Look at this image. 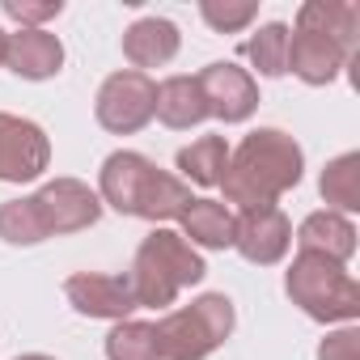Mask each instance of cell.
Wrapping results in <instances>:
<instances>
[{"mask_svg":"<svg viewBox=\"0 0 360 360\" xmlns=\"http://www.w3.org/2000/svg\"><path fill=\"white\" fill-rule=\"evenodd\" d=\"M30 208H34V221H39V233L43 242L47 238H64V233H81V229H94L98 217H102V200L98 191H89L81 178H51L43 183L34 195H26Z\"/></svg>","mask_w":360,"mask_h":360,"instance_id":"obj_6","label":"cell"},{"mask_svg":"<svg viewBox=\"0 0 360 360\" xmlns=\"http://www.w3.org/2000/svg\"><path fill=\"white\" fill-rule=\"evenodd\" d=\"M106 360H161L153 322H140V318L115 322V330L106 335Z\"/></svg>","mask_w":360,"mask_h":360,"instance_id":"obj_22","label":"cell"},{"mask_svg":"<svg viewBox=\"0 0 360 360\" xmlns=\"http://www.w3.org/2000/svg\"><path fill=\"white\" fill-rule=\"evenodd\" d=\"M18 360H56V356H43V352H26V356H18Z\"/></svg>","mask_w":360,"mask_h":360,"instance_id":"obj_28","label":"cell"},{"mask_svg":"<svg viewBox=\"0 0 360 360\" xmlns=\"http://www.w3.org/2000/svg\"><path fill=\"white\" fill-rule=\"evenodd\" d=\"M225 161H229V144H225V136H200L195 144L178 148V157H174V165L183 169V178H191L195 187H221Z\"/></svg>","mask_w":360,"mask_h":360,"instance_id":"obj_20","label":"cell"},{"mask_svg":"<svg viewBox=\"0 0 360 360\" xmlns=\"http://www.w3.org/2000/svg\"><path fill=\"white\" fill-rule=\"evenodd\" d=\"M284 292L314 322H356L360 318V284L352 280V271L314 250H297L292 267L284 271Z\"/></svg>","mask_w":360,"mask_h":360,"instance_id":"obj_4","label":"cell"},{"mask_svg":"<svg viewBox=\"0 0 360 360\" xmlns=\"http://www.w3.org/2000/svg\"><path fill=\"white\" fill-rule=\"evenodd\" d=\"M178 47H183V34H178V26L169 18H140L123 30V60L136 72L169 64L178 56Z\"/></svg>","mask_w":360,"mask_h":360,"instance_id":"obj_13","label":"cell"},{"mask_svg":"<svg viewBox=\"0 0 360 360\" xmlns=\"http://www.w3.org/2000/svg\"><path fill=\"white\" fill-rule=\"evenodd\" d=\"M318 360H360V330L343 326V330L326 335L322 347H318Z\"/></svg>","mask_w":360,"mask_h":360,"instance_id":"obj_26","label":"cell"},{"mask_svg":"<svg viewBox=\"0 0 360 360\" xmlns=\"http://www.w3.org/2000/svg\"><path fill=\"white\" fill-rule=\"evenodd\" d=\"M183 225V238H191V246H204V250H229L233 246V229H238V217L233 208L217 204V200H191L178 217Z\"/></svg>","mask_w":360,"mask_h":360,"instance_id":"obj_18","label":"cell"},{"mask_svg":"<svg viewBox=\"0 0 360 360\" xmlns=\"http://www.w3.org/2000/svg\"><path fill=\"white\" fill-rule=\"evenodd\" d=\"M5 51H9V30H0V64H5Z\"/></svg>","mask_w":360,"mask_h":360,"instance_id":"obj_27","label":"cell"},{"mask_svg":"<svg viewBox=\"0 0 360 360\" xmlns=\"http://www.w3.org/2000/svg\"><path fill=\"white\" fill-rule=\"evenodd\" d=\"M292 246V221L280 212V208H250L238 217V229H233V250L255 263V267H271L288 255Z\"/></svg>","mask_w":360,"mask_h":360,"instance_id":"obj_11","label":"cell"},{"mask_svg":"<svg viewBox=\"0 0 360 360\" xmlns=\"http://www.w3.org/2000/svg\"><path fill=\"white\" fill-rule=\"evenodd\" d=\"M0 238L9 246H39L43 233H39V221H34V208L30 200H5L0 204Z\"/></svg>","mask_w":360,"mask_h":360,"instance_id":"obj_23","label":"cell"},{"mask_svg":"<svg viewBox=\"0 0 360 360\" xmlns=\"http://www.w3.org/2000/svg\"><path fill=\"white\" fill-rule=\"evenodd\" d=\"M297 30L326 34L347 56H356V30H360V5L356 0H305L297 13Z\"/></svg>","mask_w":360,"mask_h":360,"instance_id":"obj_17","label":"cell"},{"mask_svg":"<svg viewBox=\"0 0 360 360\" xmlns=\"http://www.w3.org/2000/svg\"><path fill=\"white\" fill-rule=\"evenodd\" d=\"M153 115L174 127V131H187V127H200L208 119V102H204V89L195 77H165L157 85V102H153Z\"/></svg>","mask_w":360,"mask_h":360,"instance_id":"obj_16","label":"cell"},{"mask_svg":"<svg viewBox=\"0 0 360 360\" xmlns=\"http://www.w3.org/2000/svg\"><path fill=\"white\" fill-rule=\"evenodd\" d=\"M297 250H314V255L335 259V263L347 267V259L356 255V225L347 217L330 212V208L309 212L301 221V229H297Z\"/></svg>","mask_w":360,"mask_h":360,"instance_id":"obj_15","label":"cell"},{"mask_svg":"<svg viewBox=\"0 0 360 360\" xmlns=\"http://www.w3.org/2000/svg\"><path fill=\"white\" fill-rule=\"evenodd\" d=\"M233 301L225 292H204L183 309H169L157 330V356L161 360H204L233 335Z\"/></svg>","mask_w":360,"mask_h":360,"instance_id":"obj_5","label":"cell"},{"mask_svg":"<svg viewBox=\"0 0 360 360\" xmlns=\"http://www.w3.org/2000/svg\"><path fill=\"white\" fill-rule=\"evenodd\" d=\"M0 13L13 18L22 30H43V22L64 13V0H0Z\"/></svg>","mask_w":360,"mask_h":360,"instance_id":"obj_25","label":"cell"},{"mask_svg":"<svg viewBox=\"0 0 360 360\" xmlns=\"http://www.w3.org/2000/svg\"><path fill=\"white\" fill-rule=\"evenodd\" d=\"M288 26L284 22H267L246 39V60L259 68V77H284L288 72Z\"/></svg>","mask_w":360,"mask_h":360,"instance_id":"obj_21","label":"cell"},{"mask_svg":"<svg viewBox=\"0 0 360 360\" xmlns=\"http://www.w3.org/2000/svg\"><path fill=\"white\" fill-rule=\"evenodd\" d=\"M347 51L339 43H330L326 34L314 30H292L288 34V72L301 77L305 85H330L343 68H347Z\"/></svg>","mask_w":360,"mask_h":360,"instance_id":"obj_12","label":"cell"},{"mask_svg":"<svg viewBox=\"0 0 360 360\" xmlns=\"http://www.w3.org/2000/svg\"><path fill=\"white\" fill-rule=\"evenodd\" d=\"M51 165V140L34 119L0 110V183H34Z\"/></svg>","mask_w":360,"mask_h":360,"instance_id":"obj_8","label":"cell"},{"mask_svg":"<svg viewBox=\"0 0 360 360\" xmlns=\"http://www.w3.org/2000/svg\"><path fill=\"white\" fill-rule=\"evenodd\" d=\"M200 89L208 102V115H217L221 123H246L259 110V85L246 68H238L233 60H217L208 68H200Z\"/></svg>","mask_w":360,"mask_h":360,"instance_id":"obj_9","label":"cell"},{"mask_svg":"<svg viewBox=\"0 0 360 360\" xmlns=\"http://www.w3.org/2000/svg\"><path fill=\"white\" fill-rule=\"evenodd\" d=\"M318 191L330 204V212H339V217L360 212V153H339L335 161H326Z\"/></svg>","mask_w":360,"mask_h":360,"instance_id":"obj_19","label":"cell"},{"mask_svg":"<svg viewBox=\"0 0 360 360\" xmlns=\"http://www.w3.org/2000/svg\"><path fill=\"white\" fill-rule=\"evenodd\" d=\"M153 102H157V81L148 72H136V68H123V72H110L94 98V115L106 131L115 136H136L140 127H148L153 119Z\"/></svg>","mask_w":360,"mask_h":360,"instance_id":"obj_7","label":"cell"},{"mask_svg":"<svg viewBox=\"0 0 360 360\" xmlns=\"http://www.w3.org/2000/svg\"><path fill=\"white\" fill-rule=\"evenodd\" d=\"M305 174V153L301 144L280 131V127H259L250 131L238 148H229L221 191L233 208H276L284 191H292Z\"/></svg>","mask_w":360,"mask_h":360,"instance_id":"obj_1","label":"cell"},{"mask_svg":"<svg viewBox=\"0 0 360 360\" xmlns=\"http://www.w3.org/2000/svg\"><path fill=\"white\" fill-rule=\"evenodd\" d=\"M208 276L204 259L195 255V246L174 233V229H153L140 246H136V259H131V292H136V305L140 309H165L174 305V297L200 284Z\"/></svg>","mask_w":360,"mask_h":360,"instance_id":"obj_3","label":"cell"},{"mask_svg":"<svg viewBox=\"0 0 360 360\" xmlns=\"http://www.w3.org/2000/svg\"><path fill=\"white\" fill-rule=\"evenodd\" d=\"M200 18L217 34H238L259 18V5L255 0H200Z\"/></svg>","mask_w":360,"mask_h":360,"instance_id":"obj_24","label":"cell"},{"mask_svg":"<svg viewBox=\"0 0 360 360\" xmlns=\"http://www.w3.org/2000/svg\"><path fill=\"white\" fill-rule=\"evenodd\" d=\"M98 200L102 208H115L119 217H140V221H178L183 208L195 200L183 178L157 169L144 153L119 148L102 161L98 174Z\"/></svg>","mask_w":360,"mask_h":360,"instance_id":"obj_2","label":"cell"},{"mask_svg":"<svg viewBox=\"0 0 360 360\" xmlns=\"http://www.w3.org/2000/svg\"><path fill=\"white\" fill-rule=\"evenodd\" d=\"M64 297L68 305L81 314V318H106V322H123L131 318L140 305H136V292H131V280L127 276H102V271H77L64 280Z\"/></svg>","mask_w":360,"mask_h":360,"instance_id":"obj_10","label":"cell"},{"mask_svg":"<svg viewBox=\"0 0 360 360\" xmlns=\"http://www.w3.org/2000/svg\"><path fill=\"white\" fill-rule=\"evenodd\" d=\"M5 64L22 81H51L64 68V43L51 30H13L9 34Z\"/></svg>","mask_w":360,"mask_h":360,"instance_id":"obj_14","label":"cell"}]
</instances>
